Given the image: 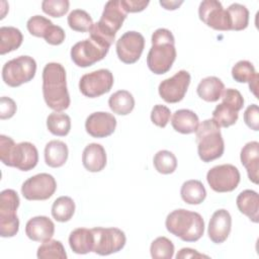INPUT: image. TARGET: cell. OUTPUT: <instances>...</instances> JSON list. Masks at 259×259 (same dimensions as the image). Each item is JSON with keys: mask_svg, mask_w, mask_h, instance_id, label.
I'll use <instances>...</instances> for the list:
<instances>
[{"mask_svg": "<svg viewBox=\"0 0 259 259\" xmlns=\"http://www.w3.org/2000/svg\"><path fill=\"white\" fill-rule=\"evenodd\" d=\"M42 94L47 105L62 112L70 105L66 70L60 63H49L42 70Z\"/></svg>", "mask_w": 259, "mask_h": 259, "instance_id": "cell-1", "label": "cell"}, {"mask_svg": "<svg viewBox=\"0 0 259 259\" xmlns=\"http://www.w3.org/2000/svg\"><path fill=\"white\" fill-rule=\"evenodd\" d=\"M152 47L147 56V65L156 75L167 73L175 59V38L167 28H158L152 34Z\"/></svg>", "mask_w": 259, "mask_h": 259, "instance_id": "cell-2", "label": "cell"}, {"mask_svg": "<svg viewBox=\"0 0 259 259\" xmlns=\"http://www.w3.org/2000/svg\"><path fill=\"white\" fill-rule=\"evenodd\" d=\"M126 14L120 0L106 2L99 21L94 23L89 31L90 37L110 48L116 32L126 18Z\"/></svg>", "mask_w": 259, "mask_h": 259, "instance_id": "cell-3", "label": "cell"}, {"mask_svg": "<svg viewBox=\"0 0 259 259\" xmlns=\"http://www.w3.org/2000/svg\"><path fill=\"white\" fill-rule=\"evenodd\" d=\"M0 159L4 165L21 171L33 169L38 162V152L29 142L15 144L12 138L0 136Z\"/></svg>", "mask_w": 259, "mask_h": 259, "instance_id": "cell-4", "label": "cell"}, {"mask_svg": "<svg viewBox=\"0 0 259 259\" xmlns=\"http://www.w3.org/2000/svg\"><path fill=\"white\" fill-rule=\"evenodd\" d=\"M166 229L172 235L184 242L198 241L204 232V221L195 211L184 208L175 209L170 212L165 221Z\"/></svg>", "mask_w": 259, "mask_h": 259, "instance_id": "cell-5", "label": "cell"}, {"mask_svg": "<svg viewBox=\"0 0 259 259\" xmlns=\"http://www.w3.org/2000/svg\"><path fill=\"white\" fill-rule=\"evenodd\" d=\"M197 152L202 162L208 163L222 157L225 143L220 125L212 119L203 120L196 130Z\"/></svg>", "mask_w": 259, "mask_h": 259, "instance_id": "cell-6", "label": "cell"}, {"mask_svg": "<svg viewBox=\"0 0 259 259\" xmlns=\"http://www.w3.org/2000/svg\"><path fill=\"white\" fill-rule=\"evenodd\" d=\"M19 196L13 189H5L0 193V236L14 237L19 230V220L16 210L19 206Z\"/></svg>", "mask_w": 259, "mask_h": 259, "instance_id": "cell-7", "label": "cell"}, {"mask_svg": "<svg viewBox=\"0 0 259 259\" xmlns=\"http://www.w3.org/2000/svg\"><path fill=\"white\" fill-rule=\"evenodd\" d=\"M36 72V62L32 57L19 56L6 62L2 68V79L10 87H18L31 81Z\"/></svg>", "mask_w": 259, "mask_h": 259, "instance_id": "cell-8", "label": "cell"}, {"mask_svg": "<svg viewBox=\"0 0 259 259\" xmlns=\"http://www.w3.org/2000/svg\"><path fill=\"white\" fill-rule=\"evenodd\" d=\"M108 51V47L89 37L76 42L72 47L70 54L76 66L86 68L101 61L107 55Z\"/></svg>", "mask_w": 259, "mask_h": 259, "instance_id": "cell-9", "label": "cell"}, {"mask_svg": "<svg viewBox=\"0 0 259 259\" xmlns=\"http://www.w3.org/2000/svg\"><path fill=\"white\" fill-rule=\"evenodd\" d=\"M93 252L106 256L120 251L126 242L124 233L117 228H93Z\"/></svg>", "mask_w": 259, "mask_h": 259, "instance_id": "cell-10", "label": "cell"}, {"mask_svg": "<svg viewBox=\"0 0 259 259\" xmlns=\"http://www.w3.org/2000/svg\"><path fill=\"white\" fill-rule=\"evenodd\" d=\"M240 172L232 164H223L212 167L206 174L209 187L215 192H231L240 183Z\"/></svg>", "mask_w": 259, "mask_h": 259, "instance_id": "cell-11", "label": "cell"}, {"mask_svg": "<svg viewBox=\"0 0 259 259\" xmlns=\"http://www.w3.org/2000/svg\"><path fill=\"white\" fill-rule=\"evenodd\" d=\"M114 79L107 69H99L83 75L79 81L81 93L89 98L99 97L110 91Z\"/></svg>", "mask_w": 259, "mask_h": 259, "instance_id": "cell-12", "label": "cell"}, {"mask_svg": "<svg viewBox=\"0 0 259 259\" xmlns=\"http://www.w3.org/2000/svg\"><path fill=\"white\" fill-rule=\"evenodd\" d=\"M57 189V182L49 173L36 174L25 180L21 186V193L27 200L49 199Z\"/></svg>", "mask_w": 259, "mask_h": 259, "instance_id": "cell-13", "label": "cell"}, {"mask_svg": "<svg viewBox=\"0 0 259 259\" xmlns=\"http://www.w3.org/2000/svg\"><path fill=\"white\" fill-rule=\"evenodd\" d=\"M198 16L203 23L215 30H231L229 13L223 7L222 3L217 0H204L200 2Z\"/></svg>", "mask_w": 259, "mask_h": 259, "instance_id": "cell-14", "label": "cell"}, {"mask_svg": "<svg viewBox=\"0 0 259 259\" xmlns=\"http://www.w3.org/2000/svg\"><path fill=\"white\" fill-rule=\"evenodd\" d=\"M190 74L185 70L178 71L172 77L163 80L159 87V95L168 103H176L181 101L190 84Z\"/></svg>", "mask_w": 259, "mask_h": 259, "instance_id": "cell-15", "label": "cell"}, {"mask_svg": "<svg viewBox=\"0 0 259 259\" xmlns=\"http://www.w3.org/2000/svg\"><path fill=\"white\" fill-rule=\"evenodd\" d=\"M116 54L124 64H134L142 56L145 38L138 31H126L116 40Z\"/></svg>", "mask_w": 259, "mask_h": 259, "instance_id": "cell-16", "label": "cell"}, {"mask_svg": "<svg viewBox=\"0 0 259 259\" xmlns=\"http://www.w3.org/2000/svg\"><path fill=\"white\" fill-rule=\"evenodd\" d=\"M115 127L116 118L109 112H93L85 121V130L93 138H106L113 134Z\"/></svg>", "mask_w": 259, "mask_h": 259, "instance_id": "cell-17", "label": "cell"}, {"mask_svg": "<svg viewBox=\"0 0 259 259\" xmlns=\"http://www.w3.org/2000/svg\"><path fill=\"white\" fill-rule=\"evenodd\" d=\"M232 229V218L227 209L221 208L215 210L208 223L207 235L210 241L214 244L224 243Z\"/></svg>", "mask_w": 259, "mask_h": 259, "instance_id": "cell-18", "label": "cell"}, {"mask_svg": "<svg viewBox=\"0 0 259 259\" xmlns=\"http://www.w3.org/2000/svg\"><path fill=\"white\" fill-rule=\"evenodd\" d=\"M55 225L51 219L45 215H37L28 220L25 225L26 236L35 242H45L54 236Z\"/></svg>", "mask_w": 259, "mask_h": 259, "instance_id": "cell-19", "label": "cell"}, {"mask_svg": "<svg viewBox=\"0 0 259 259\" xmlns=\"http://www.w3.org/2000/svg\"><path fill=\"white\" fill-rule=\"evenodd\" d=\"M240 159L242 165L246 168L250 181L258 184L259 170V143L252 141L247 143L241 150Z\"/></svg>", "mask_w": 259, "mask_h": 259, "instance_id": "cell-20", "label": "cell"}, {"mask_svg": "<svg viewBox=\"0 0 259 259\" xmlns=\"http://www.w3.org/2000/svg\"><path fill=\"white\" fill-rule=\"evenodd\" d=\"M106 153L100 144L91 143L85 147L82 154V164L89 172H99L106 165Z\"/></svg>", "mask_w": 259, "mask_h": 259, "instance_id": "cell-21", "label": "cell"}, {"mask_svg": "<svg viewBox=\"0 0 259 259\" xmlns=\"http://www.w3.org/2000/svg\"><path fill=\"white\" fill-rule=\"evenodd\" d=\"M232 77L239 83H249L250 91L257 97L259 75L251 62L242 60L236 63L232 68Z\"/></svg>", "mask_w": 259, "mask_h": 259, "instance_id": "cell-22", "label": "cell"}, {"mask_svg": "<svg viewBox=\"0 0 259 259\" xmlns=\"http://www.w3.org/2000/svg\"><path fill=\"white\" fill-rule=\"evenodd\" d=\"M239 210L247 215L251 222H259V195L252 189L243 190L236 199Z\"/></svg>", "mask_w": 259, "mask_h": 259, "instance_id": "cell-23", "label": "cell"}, {"mask_svg": "<svg viewBox=\"0 0 259 259\" xmlns=\"http://www.w3.org/2000/svg\"><path fill=\"white\" fill-rule=\"evenodd\" d=\"M69 245L76 254H87L93 252L94 235L92 229L78 228L71 232L69 236Z\"/></svg>", "mask_w": 259, "mask_h": 259, "instance_id": "cell-24", "label": "cell"}, {"mask_svg": "<svg viewBox=\"0 0 259 259\" xmlns=\"http://www.w3.org/2000/svg\"><path fill=\"white\" fill-rule=\"evenodd\" d=\"M171 124L176 132L188 135L196 132L199 119L196 113L190 109H178L172 115Z\"/></svg>", "mask_w": 259, "mask_h": 259, "instance_id": "cell-25", "label": "cell"}, {"mask_svg": "<svg viewBox=\"0 0 259 259\" xmlns=\"http://www.w3.org/2000/svg\"><path fill=\"white\" fill-rule=\"evenodd\" d=\"M69 150L67 145L59 140L50 141L45 148L46 164L52 168L62 167L68 159Z\"/></svg>", "mask_w": 259, "mask_h": 259, "instance_id": "cell-26", "label": "cell"}, {"mask_svg": "<svg viewBox=\"0 0 259 259\" xmlns=\"http://www.w3.org/2000/svg\"><path fill=\"white\" fill-rule=\"evenodd\" d=\"M225 90V85L222 80L215 76H209L203 78L197 85L196 92L197 95L207 102L218 101L223 91Z\"/></svg>", "mask_w": 259, "mask_h": 259, "instance_id": "cell-27", "label": "cell"}, {"mask_svg": "<svg viewBox=\"0 0 259 259\" xmlns=\"http://www.w3.org/2000/svg\"><path fill=\"white\" fill-rule=\"evenodd\" d=\"M23 40L21 31L14 26L0 27V55L17 50Z\"/></svg>", "mask_w": 259, "mask_h": 259, "instance_id": "cell-28", "label": "cell"}, {"mask_svg": "<svg viewBox=\"0 0 259 259\" xmlns=\"http://www.w3.org/2000/svg\"><path fill=\"white\" fill-rule=\"evenodd\" d=\"M108 105L113 113L126 115L131 113L135 107V98L127 90H118L110 95Z\"/></svg>", "mask_w": 259, "mask_h": 259, "instance_id": "cell-29", "label": "cell"}, {"mask_svg": "<svg viewBox=\"0 0 259 259\" xmlns=\"http://www.w3.org/2000/svg\"><path fill=\"white\" fill-rule=\"evenodd\" d=\"M180 195L183 201L188 204H199L205 199L206 190L201 181L191 179L182 184Z\"/></svg>", "mask_w": 259, "mask_h": 259, "instance_id": "cell-30", "label": "cell"}, {"mask_svg": "<svg viewBox=\"0 0 259 259\" xmlns=\"http://www.w3.org/2000/svg\"><path fill=\"white\" fill-rule=\"evenodd\" d=\"M47 127L55 136L65 137L71 130V118L68 114L54 111L47 118Z\"/></svg>", "mask_w": 259, "mask_h": 259, "instance_id": "cell-31", "label": "cell"}, {"mask_svg": "<svg viewBox=\"0 0 259 259\" xmlns=\"http://www.w3.org/2000/svg\"><path fill=\"white\" fill-rule=\"evenodd\" d=\"M75 212V202L69 196L58 197L52 205V215L60 223L68 222Z\"/></svg>", "mask_w": 259, "mask_h": 259, "instance_id": "cell-32", "label": "cell"}, {"mask_svg": "<svg viewBox=\"0 0 259 259\" xmlns=\"http://www.w3.org/2000/svg\"><path fill=\"white\" fill-rule=\"evenodd\" d=\"M227 11L230 16L231 30L239 31L247 28L249 23V10L246 6L239 3H233L228 7Z\"/></svg>", "mask_w": 259, "mask_h": 259, "instance_id": "cell-33", "label": "cell"}, {"mask_svg": "<svg viewBox=\"0 0 259 259\" xmlns=\"http://www.w3.org/2000/svg\"><path fill=\"white\" fill-rule=\"evenodd\" d=\"M38 259H67V253L63 244L58 240L45 241L36 252Z\"/></svg>", "mask_w": 259, "mask_h": 259, "instance_id": "cell-34", "label": "cell"}, {"mask_svg": "<svg viewBox=\"0 0 259 259\" xmlns=\"http://www.w3.org/2000/svg\"><path fill=\"white\" fill-rule=\"evenodd\" d=\"M238 117V111L224 102L217 105L212 111V119L220 125V127H229L235 124Z\"/></svg>", "mask_w": 259, "mask_h": 259, "instance_id": "cell-35", "label": "cell"}, {"mask_svg": "<svg viewBox=\"0 0 259 259\" xmlns=\"http://www.w3.org/2000/svg\"><path fill=\"white\" fill-rule=\"evenodd\" d=\"M153 164L159 173L171 174L177 168V159L172 152L161 150L155 154Z\"/></svg>", "mask_w": 259, "mask_h": 259, "instance_id": "cell-36", "label": "cell"}, {"mask_svg": "<svg viewBox=\"0 0 259 259\" xmlns=\"http://www.w3.org/2000/svg\"><path fill=\"white\" fill-rule=\"evenodd\" d=\"M67 21L71 29L79 32L90 31L94 24L89 13L82 9H74L71 11Z\"/></svg>", "mask_w": 259, "mask_h": 259, "instance_id": "cell-37", "label": "cell"}, {"mask_svg": "<svg viewBox=\"0 0 259 259\" xmlns=\"http://www.w3.org/2000/svg\"><path fill=\"white\" fill-rule=\"evenodd\" d=\"M150 253L154 259H171L174 255V245L168 238L158 237L152 242Z\"/></svg>", "mask_w": 259, "mask_h": 259, "instance_id": "cell-38", "label": "cell"}, {"mask_svg": "<svg viewBox=\"0 0 259 259\" xmlns=\"http://www.w3.org/2000/svg\"><path fill=\"white\" fill-rule=\"evenodd\" d=\"M54 23L45 16L34 15L27 20L26 27L30 34L36 37H45Z\"/></svg>", "mask_w": 259, "mask_h": 259, "instance_id": "cell-39", "label": "cell"}, {"mask_svg": "<svg viewBox=\"0 0 259 259\" xmlns=\"http://www.w3.org/2000/svg\"><path fill=\"white\" fill-rule=\"evenodd\" d=\"M68 0H45L41 2L42 11L53 17H62L69 10Z\"/></svg>", "mask_w": 259, "mask_h": 259, "instance_id": "cell-40", "label": "cell"}, {"mask_svg": "<svg viewBox=\"0 0 259 259\" xmlns=\"http://www.w3.org/2000/svg\"><path fill=\"white\" fill-rule=\"evenodd\" d=\"M221 98L223 99V102L233 107L238 112L243 108L244 106V98L240 91L233 88L225 89L222 93Z\"/></svg>", "mask_w": 259, "mask_h": 259, "instance_id": "cell-41", "label": "cell"}, {"mask_svg": "<svg viewBox=\"0 0 259 259\" xmlns=\"http://www.w3.org/2000/svg\"><path fill=\"white\" fill-rule=\"evenodd\" d=\"M170 109L162 104L155 105L151 111V120L159 127H165L170 120Z\"/></svg>", "mask_w": 259, "mask_h": 259, "instance_id": "cell-42", "label": "cell"}, {"mask_svg": "<svg viewBox=\"0 0 259 259\" xmlns=\"http://www.w3.org/2000/svg\"><path fill=\"white\" fill-rule=\"evenodd\" d=\"M244 121L248 127L257 132L259 131V109L257 104L249 105L244 112Z\"/></svg>", "mask_w": 259, "mask_h": 259, "instance_id": "cell-43", "label": "cell"}, {"mask_svg": "<svg viewBox=\"0 0 259 259\" xmlns=\"http://www.w3.org/2000/svg\"><path fill=\"white\" fill-rule=\"evenodd\" d=\"M65 37H66V34L64 29L59 25L53 24L44 38L48 44L52 46H59L63 44V41L65 40Z\"/></svg>", "mask_w": 259, "mask_h": 259, "instance_id": "cell-44", "label": "cell"}, {"mask_svg": "<svg viewBox=\"0 0 259 259\" xmlns=\"http://www.w3.org/2000/svg\"><path fill=\"white\" fill-rule=\"evenodd\" d=\"M16 103L10 97L3 96L0 99V118L7 119L11 118L16 112Z\"/></svg>", "mask_w": 259, "mask_h": 259, "instance_id": "cell-45", "label": "cell"}, {"mask_svg": "<svg viewBox=\"0 0 259 259\" xmlns=\"http://www.w3.org/2000/svg\"><path fill=\"white\" fill-rule=\"evenodd\" d=\"M121 5L126 13H134V12H141L143 11L148 5V0H120Z\"/></svg>", "mask_w": 259, "mask_h": 259, "instance_id": "cell-46", "label": "cell"}, {"mask_svg": "<svg viewBox=\"0 0 259 259\" xmlns=\"http://www.w3.org/2000/svg\"><path fill=\"white\" fill-rule=\"evenodd\" d=\"M177 259H184V258H209L207 255L201 254L198 251L191 249V248H182L177 254Z\"/></svg>", "mask_w": 259, "mask_h": 259, "instance_id": "cell-47", "label": "cell"}, {"mask_svg": "<svg viewBox=\"0 0 259 259\" xmlns=\"http://www.w3.org/2000/svg\"><path fill=\"white\" fill-rule=\"evenodd\" d=\"M182 3L183 1H160V4L167 10H175Z\"/></svg>", "mask_w": 259, "mask_h": 259, "instance_id": "cell-48", "label": "cell"}]
</instances>
